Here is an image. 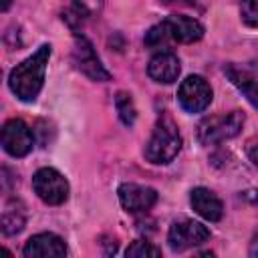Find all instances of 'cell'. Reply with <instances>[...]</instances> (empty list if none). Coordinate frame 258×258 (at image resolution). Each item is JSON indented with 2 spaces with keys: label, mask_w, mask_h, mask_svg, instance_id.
<instances>
[{
  "label": "cell",
  "mask_w": 258,
  "mask_h": 258,
  "mask_svg": "<svg viewBox=\"0 0 258 258\" xmlns=\"http://www.w3.org/2000/svg\"><path fill=\"white\" fill-rule=\"evenodd\" d=\"M50 54H52V46L42 44L34 54L24 58L20 64H16L10 71L8 87L20 101L32 103L38 97V93L44 85V73H46V64H48Z\"/></svg>",
  "instance_id": "cell-1"
},
{
  "label": "cell",
  "mask_w": 258,
  "mask_h": 258,
  "mask_svg": "<svg viewBox=\"0 0 258 258\" xmlns=\"http://www.w3.org/2000/svg\"><path fill=\"white\" fill-rule=\"evenodd\" d=\"M250 254H252V256H258V236L254 238V242H252V246H250Z\"/></svg>",
  "instance_id": "cell-21"
},
{
  "label": "cell",
  "mask_w": 258,
  "mask_h": 258,
  "mask_svg": "<svg viewBox=\"0 0 258 258\" xmlns=\"http://www.w3.org/2000/svg\"><path fill=\"white\" fill-rule=\"evenodd\" d=\"M34 194L48 206H60L69 198V181L54 167H42L32 175Z\"/></svg>",
  "instance_id": "cell-4"
},
{
  "label": "cell",
  "mask_w": 258,
  "mask_h": 258,
  "mask_svg": "<svg viewBox=\"0 0 258 258\" xmlns=\"http://www.w3.org/2000/svg\"><path fill=\"white\" fill-rule=\"evenodd\" d=\"M179 71H181L179 58H177V54H173L171 50H161V52H157L155 56H151V60H149V64H147V75H149L155 83H163V85H169V83L177 81Z\"/></svg>",
  "instance_id": "cell-12"
},
{
  "label": "cell",
  "mask_w": 258,
  "mask_h": 258,
  "mask_svg": "<svg viewBox=\"0 0 258 258\" xmlns=\"http://www.w3.org/2000/svg\"><path fill=\"white\" fill-rule=\"evenodd\" d=\"M10 4H12V0H0V10L6 12V10L10 8Z\"/></svg>",
  "instance_id": "cell-22"
},
{
  "label": "cell",
  "mask_w": 258,
  "mask_h": 258,
  "mask_svg": "<svg viewBox=\"0 0 258 258\" xmlns=\"http://www.w3.org/2000/svg\"><path fill=\"white\" fill-rule=\"evenodd\" d=\"M240 16L248 26H258V0H242Z\"/></svg>",
  "instance_id": "cell-19"
},
{
  "label": "cell",
  "mask_w": 258,
  "mask_h": 258,
  "mask_svg": "<svg viewBox=\"0 0 258 258\" xmlns=\"http://www.w3.org/2000/svg\"><path fill=\"white\" fill-rule=\"evenodd\" d=\"M143 40H145V44H147L149 48H159L161 44H165L167 40H171V32H169L165 20L159 22V24H155V26H151V28L145 32V38H143Z\"/></svg>",
  "instance_id": "cell-17"
},
{
  "label": "cell",
  "mask_w": 258,
  "mask_h": 258,
  "mask_svg": "<svg viewBox=\"0 0 258 258\" xmlns=\"http://www.w3.org/2000/svg\"><path fill=\"white\" fill-rule=\"evenodd\" d=\"M181 149V135L177 131V125L171 121V117L163 115L159 117L149 141L145 143V159L155 163V165H163L169 163Z\"/></svg>",
  "instance_id": "cell-2"
},
{
  "label": "cell",
  "mask_w": 258,
  "mask_h": 258,
  "mask_svg": "<svg viewBox=\"0 0 258 258\" xmlns=\"http://www.w3.org/2000/svg\"><path fill=\"white\" fill-rule=\"evenodd\" d=\"M246 115L242 111H230L222 115L206 117L198 125V139L202 145H216L226 139L236 137L244 127Z\"/></svg>",
  "instance_id": "cell-3"
},
{
  "label": "cell",
  "mask_w": 258,
  "mask_h": 258,
  "mask_svg": "<svg viewBox=\"0 0 258 258\" xmlns=\"http://www.w3.org/2000/svg\"><path fill=\"white\" fill-rule=\"evenodd\" d=\"M165 24L171 32V40L177 42H198L204 36V26L191 18V16H183V14H173L169 18H165Z\"/></svg>",
  "instance_id": "cell-13"
},
{
  "label": "cell",
  "mask_w": 258,
  "mask_h": 258,
  "mask_svg": "<svg viewBox=\"0 0 258 258\" xmlns=\"http://www.w3.org/2000/svg\"><path fill=\"white\" fill-rule=\"evenodd\" d=\"M177 101L187 113H202L212 103V87L200 75H189L177 89Z\"/></svg>",
  "instance_id": "cell-6"
},
{
  "label": "cell",
  "mask_w": 258,
  "mask_h": 258,
  "mask_svg": "<svg viewBox=\"0 0 258 258\" xmlns=\"http://www.w3.org/2000/svg\"><path fill=\"white\" fill-rule=\"evenodd\" d=\"M208 238H210V230L204 224L187 220V218L173 222L169 232H167V242H169V248L173 252H183L187 248L200 246Z\"/></svg>",
  "instance_id": "cell-5"
},
{
  "label": "cell",
  "mask_w": 258,
  "mask_h": 258,
  "mask_svg": "<svg viewBox=\"0 0 258 258\" xmlns=\"http://www.w3.org/2000/svg\"><path fill=\"white\" fill-rule=\"evenodd\" d=\"M159 2H163V4H191V2H187V0H159Z\"/></svg>",
  "instance_id": "cell-23"
},
{
  "label": "cell",
  "mask_w": 258,
  "mask_h": 258,
  "mask_svg": "<svg viewBox=\"0 0 258 258\" xmlns=\"http://www.w3.org/2000/svg\"><path fill=\"white\" fill-rule=\"evenodd\" d=\"M26 224V210L24 204L16 198L6 200L4 210H2V218H0V226H2V234L4 236H14L18 234Z\"/></svg>",
  "instance_id": "cell-15"
},
{
  "label": "cell",
  "mask_w": 258,
  "mask_h": 258,
  "mask_svg": "<svg viewBox=\"0 0 258 258\" xmlns=\"http://www.w3.org/2000/svg\"><path fill=\"white\" fill-rule=\"evenodd\" d=\"M250 161L258 167V145H254V147L250 149Z\"/></svg>",
  "instance_id": "cell-20"
},
{
  "label": "cell",
  "mask_w": 258,
  "mask_h": 258,
  "mask_svg": "<svg viewBox=\"0 0 258 258\" xmlns=\"http://www.w3.org/2000/svg\"><path fill=\"white\" fill-rule=\"evenodd\" d=\"M34 145V133L22 119H8L2 125V149L12 157H24Z\"/></svg>",
  "instance_id": "cell-8"
},
{
  "label": "cell",
  "mask_w": 258,
  "mask_h": 258,
  "mask_svg": "<svg viewBox=\"0 0 258 258\" xmlns=\"http://www.w3.org/2000/svg\"><path fill=\"white\" fill-rule=\"evenodd\" d=\"M117 194H119L121 206L131 214L147 212L157 202V191L153 187L139 185V183H123Z\"/></svg>",
  "instance_id": "cell-11"
},
{
  "label": "cell",
  "mask_w": 258,
  "mask_h": 258,
  "mask_svg": "<svg viewBox=\"0 0 258 258\" xmlns=\"http://www.w3.org/2000/svg\"><path fill=\"white\" fill-rule=\"evenodd\" d=\"M224 73L232 81V85H236L246 95V99L252 103V107L258 109V67L230 62L224 67Z\"/></svg>",
  "instance_id": "cell-9"
},
{
  "label": "cell",
  "mask_w": 258,
  "mask_h": 258,
  "mask_svg": "<svg viewBox=\"0 0 258 258\" xmlns=\"http://www.w3.org/2000/svg\"><path fill=\"white\" fill-rule=\"evenodd\" d=\"M73 60H75L77 69L93 81H109L111 79V73L101 64V58L97 56L91 40L83 34H75Z\"/></svg>",
  "instance_id": "cell-7"
},
{
  "label": "cell",
  "mask_w": 258,
  "mask_h": 258,
  "mask_svg": "<svg viewBox=\"0 0 258 258\" xmlns=\"http://www.w3.org/2000/svg\"><path fill=\"white\" fill-rule=\"evenodd\" d=\"M189 202H191V208L196 210V214H200L208 222H218L222 218V214H224L222 200L214 191H210L208 187H196V189H191Z\"/></svg>",
  "instance_id": "cell-14"
},
{
  "label": "cell",
  "mask_w": 258,
  "mask_h": 258,
  "mask_svg": "<svg viewBox=\"0 0 258 258\" xmlns=\"http://www.w3.org/2000/svg\"><path fill=\"white\" fill-rule=\"evenodd\" d=\"M127 258L131 256V258H157V256H161V250L157 248V246H153L151 242H147V240H135L129 248H127Z\"/></svg>",
  "instance_id": "cell-18"
},
{
  "label": "cell",
  "mask_w": 258,
  "mask_h": 258,
  "mask_svg": "<svg viewBox=\"0 0 258 258\" xmlns=\"http://www.w3.org/2000/svg\"><path fill=\"white\" fill-rule=\"evenodd\" d=\"M115 109H117L119 119L123 121V125L131 127V125L135 123V119H137V111H135V105H133V99H131L129 93L119 91V93L115 95Z\"/></svg>",
  "instance_id": "cell-16"
},
{
  "label": "cell",
  "mask_w": 258,
  "mask_h": 258,
  "mask_svg": "<svg viewBox=\"0 0 258 258\" xmlns=\"http://www.w3.org/2000/svg\"><path fill=\"white\" fill-rule=\"evenodd\" d=\"M22 254L26 258H60L67 254V244L60 236L52 232H42L32 236L24 244Z\"/></svg>",
  "instance_id": "cell-10"
}]
</instances>
